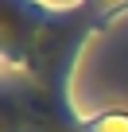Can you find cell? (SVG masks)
I'll return each mask as SVG.
<instances>
[{"label":"cell","mask_w":128,"mask_h":132,"mask_svg":"<svg viewBox=\"0 0 128 132\" xmlns=\"http://www.w3.org/2000/svg\"><path fill=\"white\" fill-rule=\"evenodd\" d=\"M97 132H128V120L124 117H109V120L97 124Z\"/></svg>","instance_id":"6da1fadb"}]
</instances>
